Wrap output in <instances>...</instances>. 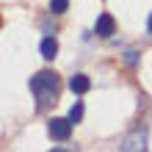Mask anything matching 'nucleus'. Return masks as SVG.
<instances>
[{"instance_id": "nucleus-1", "label": "nucleus", "mask_w": 152, "mask_h": 152, "mask_svg": "<svg viewBox=\"0 0 152 152\" xmlns=\"http://www.w3.org/2000/svg\"><path fill=\"white\" fill-rule=\"evenodd\" d=\"M31 91L36 97V108H47L50 102H56L58 97V77L53 72H39L31 77Z\"/></svg>"}, {"instance_id": "nucleus-2", "label": "nucleus", "mask_w": 152, "mask_h": 152, "mask_svg": "<svg viewBox=\"0 0 152 152\" xmlns=\"http://www.w3.org/2000/svg\"><path fill=\"white\" fill-rule=\"evenodd\" d=\"M72 119H69V116H66V119H50V136L53 138H56V141H66L69 136H72Z\"/></svg>"}, {"instance_id": "nucleus-3", "label": "nucleus", "mask_w": 152, "mask_h": 152, "mask_svg": "<svg viewBox=\"0 0 152 152\" xmlns=\"http://www.w3.org/2000/svg\"><path fill=\"white\" fill-rule=\"evenodd\" d=\"M144 147H147V130H136V133H130V136L119 144V149H124V152L144 149Z\"/></svg>"}, {"instance_id": "nucleus-4", "label": "nucleus", "mask_w": 152, "mask_h": 152, "mask_svg": "<svg viewBox=\"0 0 152 152\" xmlns=\"http://www.w3.org/2000/svg\"><path fill=\"white\" fill-rule=\"evenodd\" d=\"M113 28H116V22H113L111 14H100V17H97V25H94V33H97V36H111Z\"/></svg>"}, {"instance_id": "nucleus-5", "label": "nucleus", "mask_w": 152, "mask_h": 152, "mask_svg": "<svg viewBox=\"0 0 152 152\" xmlns=\"http://www.w3.org/2000/svg\"><path fill=\"white\" fill-rule=\"evenodd\" d=\"M69 88H72V94H86L88 88H91V80L86 75H72L69 77Z\"/></svg>"}, {"instance_id": "nucleus-6", "label": "nucleus", "mask_w": 152, "mask_h": 152, "mask_svg": "<svg viewBox=\"0 0 152 152\" xmlns=\"http://www.w3.org/2000/svg\"><path fill=\"white\" fill-rule=\"evenodd\" d=\"M56 53H58V42L47 36V39L42 42V58H47V61H53V58H56Z\"/></svg>"}, {"instance_id": "nucleus-7", "label": "nucleus", "mask_w": 152, "mask_h": 152, "mask_svg": "<svg viewBox=\"0 0 152 152\" xmlns=\"http://www.w3.org/2000/svg\"><path fill=\"white\" fill-rule=\"evenodd\" d=\"M69 8V0H50V11L53 14H64Z\"/></svg>"}, {"instance_id": "nucleus-8", "label": "nucleus", "mask_w": 152, "mask_h": 152, "mask_svg": "<svg viewBox=\"0 0 152 152\" xmlns=\"http://www.w3.org/2000/svg\"><path fill=\"white\" fill-rule=\"evenodd\" d=\"M69 119H72L75 124H77L80 119H83V102H75L72 108H69Z\"/></svg>"}, {"instance_id": "nucleus-9", "label": "nucleus", "mask_w": 152, "mask_h": 152, "mask_svg": "<svg viewBox=\"0 0 152 152\" xmlns=\"http://www.w3.org/2000/svg\"><path fill=\"white\" fill-rule=\"evenodd\" d=\"M136 56H138V53H136V50H127V56H124V61H127V64L133 66V64H136V61H138Z\"/></svg>"}, {"instance_id": "nucleus-10", "label": "nucleus", "mask_w": 152, "mask_h": 152, "mask_svg": "<svg viewBox=\"0 0 152 152\" xmlns=\"http://www.w3.org/2000/svg\"><path fill=\"white\" fill-rule=\"evenodd\" d=\"M147 31L152 33V14H149V20H147Z\"/></svg>"}]
</instances>
